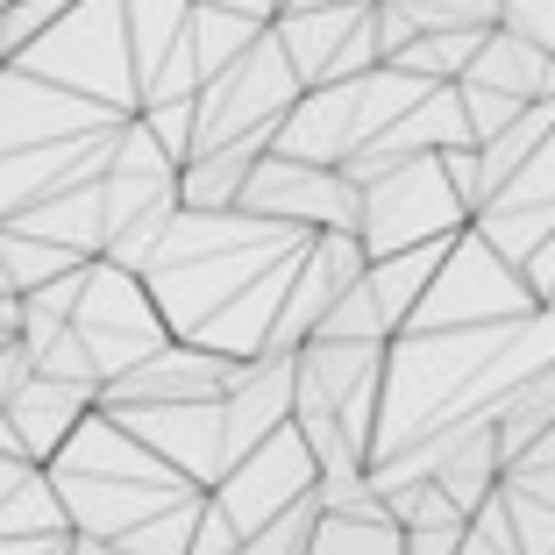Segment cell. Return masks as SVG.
Masks as SVG:
<instances>
[{
	"instance_id": "31",
	"label": "cell",
	"mask_w": 555,
	"mask_h": 555,
	"mask_svg": "<svg viewBox=\"0 0 555 555\" xmlns=\"http://www.w3.org/2000/svg\"><path fill=\"white\" fill-rule=\"evenodd\" d=\"M0 555H72V527H57V534H0Z\"/></svg>"
},
{
	"instance_id": "21",
	"label": "cell",
	"mask_w": 555,
	"mask_h": 555,
	"mask_svg": "<svg viewBox=\"0 0 555 555\" xmlns=\"http://www.w3.org/2000/svg\"><path fill=\"white\" fill-rule=\"evenodd\" d=\"M271 29V22H257V15H235V8H221V0H193V43H199V72H221V65H235L257 36Z\"/></svg>"
},
{
	"instance_id": "30",
	"label": "cell",
	"mask_w": 555,
	"mask_h": 555,
	"mask_svg": "<svg viewBox=\"0 0 555 555\" xmlns=\"http://www.w3.org/2000/svg\"><path fill=\"white\" fill-rule=\"evenodd\" d=\"M243 548V527L229 520V513L214 506V491H207V513H199V534H193V555H229Z\"/></svg>"
},
{
	"instance_id": "32",
	"label": "cell",
	"mask_w": 555,
	"mask_h": 555,
	"mask_svg": "<svg viewBox=\"0 0 555 555\" xmlns=\"http://www.w3.org/2000/svg\"><path fill=\"white\" fill-rule=\"evenodd\" d=\"M29 470H36L29 456H15V449H0V506H8V491H15V485H22Z\"/></svg>"
},
{
	"instance_id": "35",
	"label": "cell",
	"mask_w": 555,
	"mask_h": 555,
	"mask_svg": "<svg viewBox=\"0 0 555 555\" xmlns=\"http://www.w3.org/2000/svg\"><path fill=\"white\" fill-rule=\"evenodd\" d=\"M0 293H15V278H8V257H0Z\"/></svg>"
},
{
	"instance_id": "3",
	"label": "cell",
	"mask_w": 555,
	"mask_h": 555,
	"mask_svg": "<svg viewBox=\"0 0 555 555\" xmlns=\"http://www.w3.org/2000/svg\"><path fill=\"white\" fill-rule=\"evenodd\" d=\"M470 221H477V214H470V199L456 193L441 150L406 157V164H392V171H377V179L363 185V243H371V257H392V249H413V243L463 235Z\"/></svg>"
},
{
	"instance_id": "19",
	"label": "cell",
	"mask_w": 555,
	"mask_h": 555,
	"mask_svg": "<svg viewBox=\"0 0 555 555\" xmlns=\"http://www.w3.org/2000/svg\"><path fill=\"white\" fill-rule=\"evenodd\" d=\"M449 243L456 235H441V243H413V249H392V257H371V293H377V307L392 313V327H406L413 321V307L427 299V285H435V271H441V257H449Z\"/></svg>"
},
{
	"instance_id": "10",
	"label": "cell",
	"mask_w": 555,
	"mask_h": 555,
	"mask_svg": "<svg viewBox=\"0 0 555 555\" xmlns=\"http://www.w3.org/2000/svg\"><path fill=\"white\" fill-rule=\"evenodd\" d=\"M235 363H243V357H221V349H207V343L171 335V343L150 349L135 371H121L115 385L100 392V406H143V399H221L235 385Z\"/></svg>"
},
{
	"instance_id": "17",
	"label": "cell",
	"mask_w": 555,
	"mask_h": 555,
	"mask_svg": "<svg viewBox=\"0 0 555 555\" xmlns=\"http://www.w3.org/2000/svg\"><path fill=\"white\" fill-rule=\"evenodd\" d=\"M100 179H107V171H100ZM100 179L65 185V193H43L36 207H22L15 221H0V229H29V235H43V243H65V249H79V257H100V249H107V193H100Z\"/></svg>"
},
{
	"instance_id": "25",
	"label": "cell",
	"mask_w": 555,
	"mask_h": 555,
	"mask_svg": "<svg viewBox=\"0 0 555 555\" xmlns=\"http://www.w3.org/2000/svg\"><path fill=\"white\" fill-rule=\"evenodd\" d=\"M313 335H349V343H392L399 327H392V313L377 307V293H371V278H357L335 307H327V321L313 327Z\"/></svg>"
},
{
	"instance_id": "33",
	"label": "cell",
	"mask_w": 555,
	"mask_h": 555,
	"mask_svg": "<svg viewBox=\"0 0 555 555\" xmlns=\"http://www.w3.org/2000/svg\"><path fill=\"white\" fill-rule=\"evenodd\" d=\"M72 555H129V548L107 541V534H79V527H72Z\"/></svg>"
},
{
	"instance_id": "5",
	"label": "cell",
	"mask_w": 555,
	"mask_h": 555,
	"mask_svg": "<svg viewBox=\"0 0 555 555\" xmlns=\"http://www.w3.org/2000/svg\"><path fill=\"white\" fill-rule=\"evenodd\" d=\"M72 321H79L86 349H93V363H100V392H107L121 371H135L150 349L171 343V321H164L150 278L129 271V263H115V257H93L86 293H79V313H72Z\"/></svg>"
},
{
	"instance_id": "4",
	"label": "cell",
	"mask_w": 555,
	"mask_h": 555,
	"mask_svg": "<svg viewBox=\"0 0 555 555\" xmlns=\"http://www.w3.org/2000/svg\"><path fill=\"white\" fill-rule=\"evenodd\" d=\"M527 313H541V293L527 285V271L499 257L477 229H463L406 327H491V321H527Z\"/></svg>"
},
{
	"instance_id": "1",
	"label": "cell",
	"mask_w": 555,
	"mask_h": 555,
	"mask_svg": "<svg viewBox=\"0 0 555 555\" xmlns=\"http://www.w3.org/2000/svg\"><path fill=\"white\" fill-rule=\"evenodd\" d=\"M15 65L72 86V93L100 100V107H115V115H135V107H143V72H135L129 8H121V0H72L36 43L15 50Z\"/></svg>"
},
{
	"instance_id": "28",
	"label": "cell",
	"mask_w": 555,
	"mask_h": 555,
	"mask_svg": "<svg viewBox=\"0 0 555 555\" xmlns=\"http://www.w3.org/2000/svg\"><path fill=\"white\" fill-rule=\"evenodd\" d=\"M36 371H50V377H72V385H93L100 392V363H93V349H86V335H79V321L57 335V343L36 357Z\"/></svg>"
},
{
	"instance_id": "11",
	"label": "cell",
	"mask_w": 555,
	"mask_h": 555,
	"mask_svg": "<svg viewBox=\"0 0 555 555\" xmlns=\"http://www.w3.org/2000/svg\"><path fill=\"white\" fill-rule=\"evenodd\" d=\"M363 143V72L357 79H327L307 86L293 100V115L278 121V143L285 157H307V164H349Z\"/></svg>"
},
{
	"instance_id": "34",
	"label": "cell",
	"mask_w": 555,
	"mask_h": 555,
	"mask_svg": "<svg viewBox=\"0 0 555 555\" xmlns=\"http://www.w3.org/2000/svg\"><path fill=\"white\" fill-rule=\"evenodd\" d=\"M15 65V43H8V29H0V72Z\"/></svg>"
},
{
	"instance_id": "29",
	"label": "cell",
	"mask_w": 555,
	"mask_h": 555,
	"mask_svg": "<svg viewBox=\"0 0 555 555\" xmlns=\"http://www.w3.org/2000/svg\"><path fill=\"white\" fill-rule=\"evenodd\" d=\"M499 22H506V29H520L527 43H541L555 57V0H506V8H499Z\"/></svg>"
},
{
	"instance_id": "26",
	"label": "cell",
	"mask_w": 555,
	"mask_h": 555,
	"mask_svg": "<svg viewBox=\"0 0 555 555\" xmlns=\"http://www.w3.org/2000/svg\"><path fill=\"white\" fill-rule=\"evenodd\" d=\"M135 115L150 121V135H157L171 157H193V143H199V100H150V107H135Z\"/></svg>"
},
{
	"instance_id": "24",
	"label": "cell",
	"mask_w": 555,
	"mask_h": 555,
	"mask_svg": "<svg viewBox=\"0 0 555 555\" xmlns=\"http://www.w3.org/2000/svg\"><path fill=\"white\" fill-rule=\"evenodd\" d=\"M199 513H207V491H185L179 506H164L157 520L129 527V534H121V548H129V555H193Z\"/></svg>"
},
{
	"instance_id": "7",
	"label": "cell",
	"mask_w": 555,
	"mask_h": 555,
	"mask_svg": "<svg viewBox=\"0 0 555 555\" xmlns=\"http://www.w3.org/2000/svg\"><path fill=\"white\" fill-rule=\"evenodd\" d=\"M249 214L293 221V229H363V185L349 179L343 164H307L285 150H263L257 171L243 185Z\"/></svg>"
},
{
	"instance_id": "15",
	"label": "cell",
	"mask_w": 555,
	"mask_h": 555,
	"mask_svg": "<svg viewBox=\"0 0 555 555\" xmlns=\"http://www.w3.org/2000/svg\"><path fill=\"white\" fill-rule=\"evenodd\" d=\"M299 257H307V249H293L285 263H271L257 285H243L229 307L199 327L193 343L221 349V357H263V349H271V335H278V313H285V293H293V278H299Z\"/></svg>"
},
{
	"instance_id": "12",
	"label": "cell",
	"mask_w": 555,
	"mask_h": 555,
	"mask_svg": "<svg viewBox=\"0 0 555 555\" xmlns=\"http://www.w3.org/2000/svg\"><path fill=\"white\" fill-rule=\"evenodd\" d=\"M50 470H72V477H135V485H185V477L171 470V463H164L115 406L86 413V421L72 427V441L57 449Z\"/></svg>"
},
{
	"instance_id": "18",
	"label": "cell",
	"mask_w": 555,
	"mask_h": 555,
	"mask_svg": "<svg viewBox=\"0 0 555 555\" xmlns=\"http://www.w3.org/2000/svg\"><path fill=\"white\" fill-rule=\"evenodd\" d=\"M278 135H235V143H214L199 157H185L179 171V199L185 207H243V185L257 171V157L271 150Z\"/></svg>"
},
{
	"instance_id": "23",
	"label": "cell",
	"mask_w": 555,
	"mask_h": 555,
	"mask_svg": "<svg viewBox=\"0 0 555 555\" xmlns=\"http://www.w3.org/2000/svg\"><path fill=\"white\" fill-rule=\"evenodd\" d=\"M0 257H8V278H15V293H36V285H50V278H65V271H79V249H65V243H43V235H29V229H0Z\"/></svg>"
},
{
	"instance_id": "36",
	"label": "cell",
	"mask_w": 555,
	"mask_h": 555,
	"mask_svg": "<svg viewBox=\"0 0 555 555\" xmlns=\"http://www.w3.org/2000/svg\"><path fill=\"white\" fill-rule=\"evenodd\" d=\"M8 8H15V0H0V15H8Z\"/></svg>"
},
{
	"instance_id": "8",
	"label": "cell",
	"mask_w": 555,
	"mask_h": 555,
	"mask_svg": "<svg viewBox=\"0 0 555 555\" xmlns=\"http://www.w3.org/2000/svg\"><path fill=\"white\" fill-rule=\"evenodd\" d=\"M107 121H129L100 100L72 93V86L43 79L29 65H8L0 72V157L8 150H36V143H65V135H86V129H107Z\"/></svg>"
},
{
	"instance_id": "14",
	"label": "cell",
	"mask_w": 555,
	"mask_h": 555,
	"mask_svg": "<svg viewBox=\"0 0 555 555\" xmlns=\"http://www.w3.org/2000/svg\"><path fill=\"white\" fill-rule=\"evenodd\" d=\"M392 343H349V335H307L299 343V413H343L363 385L385 377Z\"/></svg>"
},
{
	"instance_id": "2",
	"label": "cell",
	"mask_w": 555,
	"mask_h": 555,
	"mask_svg": "<svg viewBox=\"0 0 555 555\" xmlns=\"http://www.w3.org/2000/svg\"><path fill=\"white\" fill-rule=\"evenodd\" d=\"M299 93H307V79H299L285 36L263 29L235 65H221L207 86H199V143H193V157L214 150V143H235V135H278V121L293 115Z\"/></svg>"
},
{
	"instance_id": "22",
	"label": "cell",
	"mask_w": 555,
	"mask_h": 555,
	"mask_svg": "<svg viewBox=\"0 0 555 555\" xmlns=\"http://www.w3.org/2000/svg\"><path fill=\"white\" fill-rule=\"evenodd\" d=\"M57 527H72L65 491H57L50 463H36V470L8 491V506H0V534H57Z\"/></svg>"
},
{
	"instance_id": "20",
	"label": "cell",
	"mask_w": 555,
	"mask_h": 555,
	"mask_svg": "<svg viewBox=\"0 0 555 555\" xmlns=\"http://www.w3.org/2000/svg\"><path fill=\"white\" fill-rule=\"evenodd\" d=\"M307 555H406V527L392 513H327L321 506Z\"/></svg>"
},
{
	"instance_id": "16",
	"label": "cell",
	"mask_w": 555,
	"mask_h": 555,
	"mask_svg": "<svg viewBox=\"0 0 555 555\" xmlns=\"http://www.w3.org/2000/svg\"><path fill=\"white\" fill-rule=\"evenodd\" d=\"M93 406H100V392H93V385H72V377L36 371L29 385L15 392V427H22V449H29L36 463H57V449L72 441V427H79Z\"/></svg>"
},
{
	"instance_id": "9",
	"label": "cell",
	"mask_w": 555,
	"mask_h": 555,
	"mask_svg": "<svg viewBox=\"0 0 555 555\" xmlns=\"http://www.w3.org/2000/svg\"><path fill=\"white\" fill-rule=\"evenodd\" d=\"M135 435L157 449L185 485H221L229 470V435H221V399H143V406H115Z\"/></svg>"
},
{
	"instance_id": "13",
	"label": "cell",
	"mask_w": 555,
	"mask_h": 555,
	"mask_svg": "<svg viewBox=\"0 0 555 555\" xmlns=\"http://www.w3.org/2000/svg\"><path fill=\"white\" fill-rule=\"evenodd\" d=\"M50 477L65 491L72 527L79 534H107V541H121L129 527L157 520L164 506H179L185 491H199V485H135V477H72V470H50Z\"/></svg>"
},
{
	"instance_id": "6",
	"label": "cell",
	"mask_w": 555,
	"mask_h": 555,
	"mask_svg": "<svg viewBox=\"0 0 555 555\" xmlns=\"http://www.w3.org/2000/svg\"><path fill=\"white\" fill-rule=\"evenodd\" d=\"M313 485H321V456H313V441L299 421H285L271 441H257L243 463H235L214 491V506L229 513L243 534H257V527H271L285 506H299V499H313Z\"/></svg>"
},
{
	"instance_id": "27",
	"label": "cell",
	"mask_w": 555,
	"mask_h": 555,
	"mask_svg": "<svg viewBox=\"0 0 555 555\" xmlns=\"http://www.w3.org/2000/svg\"><path fill=\"white\" fill-rule=\"evenodd\" d=\"M506 506H513V534H520V555H555V506L534 499V491L506 485Z\"/></svg>"
}]
</instances>
